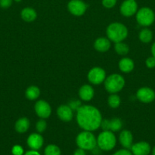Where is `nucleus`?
Here are the masks:
<instances>
[{"mask_svg": "<svg viewBox=\"0 0 155 155\" xmlns=\"http://www.w3.org/2000/svg\"><path fill=\"white\" fill-rule=\"evenodd\" d=\"M77 122L79 127L85 131H94L100 127L101 114L97 107L92 105L81 106L77 111Z\"/></svg>", "mask_w": 155, "mask_h": 155, "instance_id": "obj_1", "label": "nucleus"}, {"mask_svg": "<svg viewBox=\"0 0 155 155\" xmlns=\"http://www.w3.org/2000/svg\"><path fill=\"white\" fill-rule=\"evenodd\" d=\"M106 36L113 42H120L127 37L128 29L121 23H112L106 28Z\"/></svg>", "mask_w": 155, "mask_h": 155, "instance_id": "obj_2", "label": "nucleus"}, {"mask_svg": "<svg viewBox=\"0 0 155 155\" xmlns=\"http://www.w3.org/2000/svg\"><path fill=\"white\" fill-rule=\"evenodd\" d=\"M76 144L78 148H82L84 151L94 150L97 145V139L91 132L84 131L78 135L76 138Z\"/></svg>", "mask_w": 155, "mask_h": 155, "instance_id": "obj_3", "label": "nucleus"}, {"mask_svg": "<svg viewBox=\"0 0 155 155\" xmlns=\"http://www.w3.org/2000/svg\"><path fill=\"white\" fill-rule=\"evenodd\" d=\"M97 144L99 148L105 151L113 149L116 144V139L114 133L111 131H103L98 136Z\"/></svg>", "mask_w": 155, "mask_h": 155, "instance_id": "obj_4", "label": "nucleus"}, {"mask_svg": "<svg viewBox=\"0 0 155 155\" xmlns=\"http://www.w3.org/2000/svg\"><path fill=\"white\" fill-rule=\"evenodd\" d=\"M105 89L109 93H116L122 89L125 86V80L119 74H112L105 79Z\"/></svg>", "mask_w": 155, "mask_h": 155, "instance_id": "obj_5", "label": "nucleus"}, {"mask_svg": "<svg viewBox=\"0 0 155 155\" xmlns=\"http://www.w3.org/2000/svg\"><path fill=\"white\" fill-rule=\"evenodd\" d=\"M155 20V14L151 8L143 7L137 11L136 21L141 26L148 27L153 23Z\"/></svg>", "mask_w": 155, "mask_h": 155, "instance_id": "obj_6", "label": "nucleus"}, {"mask_svg": "<svg viewBox=\"0 0 155 155\" xmlns=\"http://www.w3.org/2000/svg\"><path fill=\"white\" fill-rule=\"evenodd\" d=\"M88 5L82 0H71L68 3V9L74 16H81L86 12Z\"/></svg>", "mask_w": 155, "mask_h": 155, "instance_id": "obj_7", "label": "nucleus"}, {"mask_svg": "<svg viewBox=\"0 0 155 155\" xmlns=\"http://www.w3.org/2000/svg\"><path fill=\"white\" fill-rule=\"evenodd\" d=\"M88 79L93 84L99 85L106 79V72L100 68H94L88 73Z\"/></svg>", "mask_w": 155, "mask_h": 155, "instance_id": "obj_8", "label": "nucleus"}, {"mask_svg": "<svg viewBox=\"0 0 155 155\" xmlns=\"http://www.w3.org/2000/svg\"><path fill=\"white\" fill-rule=\"evenodd\" d=\"M100 127L103 131L117 132L122 127V122L119 118H112L111 120H102Z\"/></svg>", "mask_w": 155, "mask_h": 155, "instance_id": "obj_9", "label": "nucleus"}, {"mask_svg": "<svg viewBox=\"0 0 155 155\" xmlns=\"http://www.w3.org/2000/svg\"><path fill=\"white\" fill-rule=\"evenodd\" d=\"M138 4L135 0H125L120 6V12L125 17H131L136 14Z\"/></svg>", "mask_w": 155, "mask_h": 155, "instance_id": "obj_10", "label": "nucleus"}, {"mask_svg": "<svg viewBox=\"0 0 155 155\" xmlns=\"http://www.w3.org/2000/svg\"><path fill=\"white\" fill-rule=\"evenodd\" d=\"M136 96L141 102L150 103L154 101L155 92L149 87H142L137 91Z\"/></svg>", "mask_w": 155, "mask_h": 155, "instance_id": "obj_11", "label": "nucleus"}, {"mask_svg": "<svg viewBox=\"0 0 155 155\" xmlns=\"http://www.w3.org/2000/svg\"><path fill=\"white\" fill-rule=\"evenodd\" d=\"M34 109L37 116L42 119H46L51 114V107L44 100H40V101H36L34 106Z\"/></svg>", "mask_w": 155, "mask_h": 155, "instance_id": "obj_12", "label": "nucleus"}, {"mask_svg": "<svg viewBox=\"0 0 155 155\" xmlns=\"http://www.w3.org/2000/svg\"><path fill=\"white\" fill-rule=\"evenodd\" d=\"M131 152L133 155H148L150 152V145L146 142H139L131 147Z\"/></svg>", "mask_w": 155, "mask_h": 155, "instance_id": "obj_13", "label": "nucleus"}, {"mask_svg": "<svg viewBox=\"0 0 155 155\" xmlns=\"http://www.w3.org/2000/svg\"><path fill=\"white\" fill-rule=\"evenodd\" d=\"M27 144L32 150H39L43 145V138L39 133H32L28 136Z\"/></svg>", "mask_w": 155, "mask_h": 155, "instance_id": "obj_14", "label": "nucleus"}, {"mask_svg": "<svg viewBox=\"0 0 155 155\" xmlns=\"http://www.w3.org/2000/svg\"><path fill=\"white\" fill-rule=\"evenodd\" d=\"M57 115L61 120L69 122L73 117L72 109L69 105H61L57 109Z\"/></svg>", "mask_w": 155, "mask_h": 155, "instance_id": "obj_15", "label": "nucleus"}, {"mask_svg": "<svg viewBox=\"0 0 155 155\" xmlns=\"http://www.w3.org/2000/svg\"><path fill=\"white\" fill-rule=\"evenodd\" d=\"M133 136L129 130H123L119 135V142L122 146L126 149H129L132 145Z\"/></svg>", "mask_w": 155, "mask_h": 155, "instance_id": "obj_16", "label": "nucleus"}, {"mask_svg": "<svg viewBox=\"0 0 155 155\" xmlns=\"http://www.w3.org/2000/svg\"><path fill=\"white\" fill-rule=\"evenodd\" d=\"M94 95V91L90 85H84L79 89V96L83 101H90Z\"/></svg>", "mask_w": 155, "mask_h": 155, "instance_id": "obj_17", "label": "nucleus"}, {"mask_svg": "<svg viewBox=\"0 0 155 155\" xmlns=\"http://www.w3.org/2000/svg\"><path fill=\"white\" fill-rule=\"evenodd\" d=\"M110 46V41L106 38H99V39H96V41L94 42V48L100 52H105V51H108Z\"/></svg>", "mask_w": 155, "mask_h": 155, "instance_id": "obj_18", "label": "nucleus"}, {"mask_svg": "<svg viewBox=\"0 0 155 155\" xmlns=\"http://www.w3.org/2000/svg\"><path fill=\"white\" fill-rule=\"evenodd\" d=\"M21 17L26 22H32L36 18V12L32 8H24L21 11Z\"/></svg>", "mask_w": 155, "mask_h": 155, "instance_id": "obj_19", "label": "nucleus"}, {"mask_svg": "<svg viewBox=\"0 0 155 155\" xmlns=\"http://www.w3.org/2000/svg\"><path fill=\"white\" fill-rule=\"evenodd\" d=\"M30 127V121L27 118L21 117L16 121L15 129L18 133H24L28 130Z\"/></svg>", "mask_w": 155, "mask_h": 155, "instance_id": "obj_20", "label": "nucleus"}, {"mask_svg": "<svg viewBox=\"0 0 155 155\" xmlns=\"http://www.w3.org/2000/svg\"><path fill=\"white\" fill-rule=\"evenodd\" d=\"M134 62L129 58H124L119 62V68L120 71L124 73H130L134 69Z\"/></svg>", "mask_w": 155, "mask_h": 155, "instance_id": "obj_21", "label": "nucleus"}, {"mask_svg": "<svg viewBox=\"0 0 155 155\" xmlns=\"http://www.w3.org/2000/svg\"><path fill=\"white\" fill-rule=\"evenodd\" d=\"M40 95V90L38 87L35 86H31L28 87L26 90L25 95L27 99L35 100L38 98Z\"/></svg>", "mask_w": 155, "mask_h": 155, "instance_id": "obj_22", "label": "nucleus"}, {"mask_svg": "<svg viewBox=\"0 0 155 155\" xmlns=\"http://www.w3.org/2000/svg\"><path fill=\"white\" fill-rule=\"evenodd\" d=\"M153 39V33L150 30L144 28L139 33V39L144 43H149Z\"/></svg>", "mask_w": 155, "mask_h": 155, "instance_id": "obj_23", "label": "nucleus"}, {"mask_svg": "<svg viewBox=\"0 0 155 155\" xmlns=\"http://www.w3.org/2000/svg\"><path fill=\"white\" fill-rule=\"evenodd\" d=\"M115 50L117 52V54L120 55H126L129 53V47L128 45L123 42H116L115 45Z\"/></svg>", "mask_w": 155, "mask_h": 155, "instance_id": "obj_24", "label": "nucleus"}, {"mask_svg": "<svg viewBox=\"0 0 155 155\" xmlns=\"http://www.w3.org/2000/svg\"><path fill=\"white\" fill-rule=\"evenodd\" d=\"M44 155H61V150L57 145H49L44 150Z\"/></svg>", "mask_w": 155, "mask_h": 155, "instance_id": "obj_25", "label": "nucleus"}, {"mask_svg": "<svg viewBox=\"0 0 155 155\" xmlns=\"http://www.w3.org/2000/svg\"><path fill=\"white\" fill-rule=\"evenodd\" d=\"M120 103H121V99L119 96L115 95V93L109 95L108 98V104L112 108H117L120 105Z\"/></svg>", "mask_w": 155, "mask_h": 155, "instance_id": "obj_26", "label": "nucleus"}, {"mask_svg": "<svg viewBox=\"0 0 155 155\" xmlns=\"http://www.w3.org/2000/svg\"><path fill=\"white\" fill-rule=\"evenodd\" d=\"M46 122L44 120H40L37 123H36V129L37 130L38 133H43L44 131L46 130Z\"/></svg>", "mask_w": 155, "mask_h": 155, "instance_id": "obj_27", "label": "nucleus"}, {"mask_svg": "<svg viewBox=\"0 0 155 155\" xmlns=\"http://www.w3.org/2000/svg\"><path fill=\"white\" fill-rule=\"evenodd\" d=\"M117 0H102V5L106 8H112L115 5Z\"/></svg>", "mask_w": 155, "mask_h": 155, "instance_id": "obj_28", "label": "nucleus"}, {"mask_svg": "<svg viewBox=\"0 0 155 155\" xmlns=\"http://www.w3.org/2000/svg\"><path fill=\"white\" fill-rule=\"evenodd\" d=\"M12 153L13 155H23L24 154V149L21 145H16L12 148Z\"/></svg>", "mask_w": 155, "mask_h": 155, "instance_id": "obj_29", "label": "nucleus"}, {"mask_svg": "<svg viewBox=\"0 0 155 155\" xmlns=\"http://www.w3.org/2000/svg\"><path fill=\"white\" fill-rule=\"evenodd\" d=\"M146 66L148 68H155V58L153 56L147 58L145 61Z\"/></svg>", "mask_w": 155, "mask_h": 155, "instance_id": "obj_30", "label": "nucleus"}, {"mask_svg": "<svg viewBox=\"0 0 155 155\" xmlns=\"http://www.w3.org/2000/svg\"><path fill=\"white\" fill-rule=\"evenodd\" d=\"M13 0H0V7L2 8H8L12 5Z\"/></svg>", "mask_w": 155, "mask_h": 155, "instance_id": "obj_31", "label": "nucleus"}, {"mask_svg": "<svg viewBox=\"0 0 155 155\" xmlns=\"http://www.w3.org/2000/svg\"><path fill=\"white\" fill-rule=\"evenodd\" d=\"M112 155H133L132 153L130 151H129L128 149H120L119 151H117L116 152L114 153Z\"/></svg>", "mask_w": 155, "mask_h": 155, "instance_id": "obj_32", "label": "nucleus"}, {"mask_svg": "<svg viewBox=\"0 0 155 155\" xmlns=\"http://www.w3.org/2000/svg\"><path fill=\"white\" fill-rule=\"evenodd\" d=\"M81 102L79 101H71V104H69V107H71V109H78L81 107Z\"/></svg>", "mask_w": 155, "mask_h": 155, "instance_id": "obj_33", "label": "nucleus"}, {"mask_svg": "<svg viewBox=\"0 0 155 155\" xmlns=\"http://www.w3.org/2000/svg\"><path fill=\"white\" fill-rule=\"evenodd\" d=\"M74 155H86L85 151L82 148H78V149H76L74 152Z\"/></svg>", "mask_w": 155, "mask_h": 155, "instance_id": "obj_34", "label": "nucleus"}, {"mask_svg": "<svg viewBox=\"0 0 155 155\" xmlns=\"http://www.w3.org/2000/svg\"><path fill=\"white\" fill-rule=\"evenodd\" d=\"M24 155H40V154L36 150H30V151H27Z\"/></svg>", "mask_w": 155, "mask_h": 155, "instance_id": "obj_35", "label": "nucleus"}, {"mask_svg": "<svg viewBox=\"0 0 155 155\" xmlns=\"http://www.w3.org/2000/svg\"><path fill=\"white\" fill-rule=\"evenodd\" d=\"M150 51H151L152 56H153V57L155 58V42H153V45H152L151 49H150Z\"/></svg>", "mask_w": 155, "mask_h": 155, "instance_id": "obj_36", "label": "nucleus"}, {"mask_svg": "<svg viewBox=\"0 0 155 155\" xmlns=\"http://www.w3.org/2000/svg\"><path fill=\"white\" fill-rule=\"evenodd\" d=\"M152 155H155V146L153 147V150H152Z\"/></svg>", "mask_w": 155, "mask_h": 155, "instance_id": "obj_37", "label": "nucleus"}, {"mask_svg": "<svg viewBox=\"0 0 155 155\" xmlns=\"http://www.w3.org/2000/svg\"><path fill=\"white\" fill-rule=\"evenodd\" d=\"M13 1L16 2H21V0H13Z\"/></svg>", "mask_w": 155, "mask_h": 155, "instance_id": "obj_38", "label": "nucleus"}]
</instances>
